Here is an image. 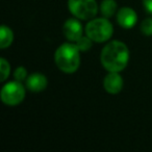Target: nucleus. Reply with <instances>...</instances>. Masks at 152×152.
<instances>
[{"label": "nucleus", "mask_w": 152, "mask_h": 152, "mask_svg": "<svg viewBox=\"0 0 152 152\" xmlns=\"http://www.w3.org/2000/svg\"><path fill=\"white\" fill-rule=\"evenodd\" d=\"M10 71H11V66H10L9 61L2 57V58L0 59V72H1V78H0V80H7V78L10 75Z\"/></svg>", "instance_id": "obj_13"}, {"label": "nucleus", "mask_w": 152, "mask_h": 152, "mask_svg": "<svg viewBox=\"0 0 152 152\" xmlns=\"http://www.w3.org/2000/svg\"><path fill=\"white\" fill-rule=\"evenodd\" d=\"M68 7L74 17L80 20H92L98 13L96 0H69Z\"/></svg>", "instance_id": "obj_4"}, {"label": "nucleus", "mask_w": 152, "mask_h": 152, "mask_svg": "<svg viewBox=\"0 0 152 152\" xmlns=\"http://www.w3.org/2000/svg\"><path fill=\"white\" fill-rule=\"evenodd\" d=\"M14 41V34L12 29L7 25L1 26V31H0V48L5 49L12 45Z\"/></svg>", "instance_id": "obj_10"}, {"label": "nucleus", "mask_w": 152, "mask_h": 152, "mask_svg": "<svg viewBox=\"0 0 152 152\" xmlns=\"http://www.w3.org/2000/svg\"><path fill=\"white\" fill-rule=\"evenodd\" d=\"M117 21L123 28H132L137 21V15L130 7H122L117 12Z\"/></svg>", "instance_id": "obj_8"}, {"label": "nucleus", "mask_w": 152, "mask_h": 152, "mask_svg": "<svg viewBox=\"0 0 152 152\" xmlns=\"http://www.w3.org/2000/svg\"><path fill=\"white\" fill-rule=\"evenodd\" d=\"M80 50L75 43H65L56 49L54 61L57 68L65 73L71 74L78 70L80 66Z\"/></svg>", "instance_id": "obj_2"}, {"label": "nucleus", "mask_w": 152, "mask_h": 152, "mask_svg": "<svg viewBox=\"0 0 152 152\" xmlns=\"http://www.w3.org/2000/svg\"><path fill=\"white\" fill-rule=\"evenodd\" d=\"M100 61L108 72H121L129 61V50L121 41H113L106 44L100 54Z\"/></svg>", "instance_id": "obj_1"}, {"label": "nucleus", "mask_w": 152, "mask_h": 152, "mask_svg": "<svg viewBox=\"0 0 152 152\" xmlns=\"http://www.w3.org/2000/svg\"><path fill=\"white\" fill-rule=\"evenodd\" d=\"M92 43H93V41L86 34V36L81 37L79 40L76 41L75 44H76V46H77V48L80 51H88L92 47V45H93Z\"/></svg>", "instance_id": "obj_12"}, {"label": "nucleus", "mask_w": 152, "mask_h": 152, "mask_svg": "<svg viewBox=\"0 0 152 152\" xmlns=\"http://www.w3.org/2000/svg\"><path fill=\"white\" fill-rule=\"evenodd\" d=\"M120 72H110L103 80V87L108 94L116 95L123 89V78Z\"/></svg>", "instance_id": "obj_7"}, {"label": "nucleus", "mask_w": 152, "mask_h": 152, "mask_svg": "<svg viewBox=\"0 0 152 152\" xmlns=\"http://www.w3.org/2000/svg\"><path fill=\"white\" fill-rule=\"evenodd\" d=\"M1 100L4 104L15 106L20 104L25 98V88L21 81H10L1 89Z\"/></svg>", "instance_id": "obj_5"}, {"label": "nucleus", "mask_w": 152, "mask_h": 152, "mask_svg": "<svg viewBox=\"0 0 152 152\" xmlns=\"http://www.w3.org/2000/svg\"><path fill=\"white\" fill-rule=\"evenodd\" d=\"M100 11L104 18H110L117 13V3L115 0H103L100 5Z\"/></svg>", "instance_id": "obj_11"}, {"label": "nucleus", "mask_w": 152, "mask_h": 152, "mask_svg": "<svg viewBox=\"0 0 152 152\" xmlns=\"http://www.w3.org/2000/svg\"><path fill=\"white\" fill-rule=\"evenodd\" d=\"M47 85H48V80H47L46 76L41 73H34L28 76L26 79L27 89L31 92H34V93L44 91Z\"/></svg>", "instance_id": "obj_9"}, {"label": "nucleus", "mask_w": 152, "mask_h": 152, "mask_svg": "<svg viewBox=\"0 0 152 152\" xmlns=\"http://www.w3.org/2000/svg\"><path fill=\"white\" fill-rule=\"evenodd\" d=\"M114 32V27L107 18H94L86 26V34L93 42L103 43L110 40Z\"/></svg>", "instance_id": "obj_3"}, {"label": "nucleus", "mask_w": 152, "mask_h": 152, "mask_svg": "<svg viewBox=\"0 0 152 152\" xmlns=\"http://www.w3.org/2000/svg\"><path fill=\"white\" fill-rule=\"evenodd\" d=\"M141 31L145 36H152V18H146L141 24Z\"/></svg>", "instance_id": "obj_14"}, {"label": "nucleus", "mask_w": 152, "mask_h": 152, "mask_svg": "<svg viewBox=\"0 0 152 152\" xmlns=\"http://www.w3.org/2000/svg\"><path fill=\"white\" fill-rule=\"evenodd\" d=\"M144 7L146 9V11L148 13L152 14V0H143Z\"/></svg>", "instance_id": "obj_16"}, {"label": "nucleus", "mask_w": 152, "mask_h": 152, "mask_svg": "<svg viewBox=\"0 0 152 152\" xmlns=\"http://www.w3.org/2000/svg\"><path fill=\"white\" fill-rule=\"evenodd\" d=\"M63 31L65 37L70 41V42L75 43L77 40L83 37V26L80 22L77 19H69L64 23Z\"/></svg>", "instance_id": "obj_6"}, {"label": "nucleus", "mask_w": 152, "mask_h": 152, "mask_svg": "<svg viewBox=\"0 0 152 152\" xmlns=\"http://www.w3.org/2000/svg\"><path fill=\"white\" fill-rule=\"evenodd\" d=\"M14 77H15V80L18 81H23L27 79V71L24 67H18L16 68V70L14 71Z\"/></svg>", "instance_id": "obj_15"}]
</instances>
